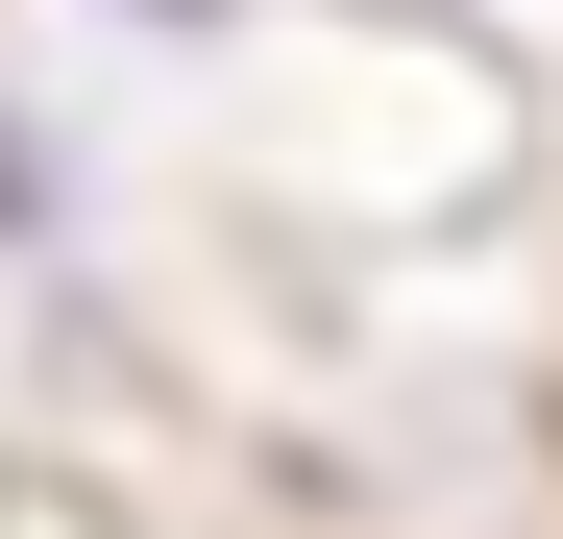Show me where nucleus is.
<instances>
[{"label":"nucleus","mask_w":563,"mask_h":539,"mask_svg":"<svg viewBox=\"0 0 563 539\" xmlns=\"http://www.w3.org/2000/svg\"><path fill=\"white\" fill-rule=\"evenodd\" d=\"M147 25H197V0H147Z\"/></svg>","instance_id":"f03ea898"},{"label":"nucleus","mask_w":563,"mask_h":539,"mask_svg":"<svg viewBox=\"0 0 563 539\" xmlns=\"http://www.w3.org/2000/svg\"><path fill=\"white\" fill-rule=\"evenodd\" d=\"M25 197H49V172H25V123H0V221H25Z\"/></svg>","instance_id":"f257e3e1"}]
</instances>
